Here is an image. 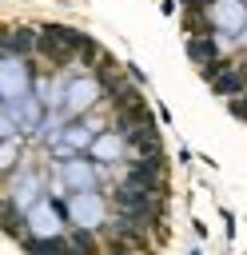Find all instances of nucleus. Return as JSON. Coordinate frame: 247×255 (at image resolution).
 I'll use <instances>...</instances> for the list:
<instances>
[{
  "label": "nucleus",
  "mask_w": 247,
  "mask_h": 255,
  "mask_svg": "<svg viewBox=\"0 0 247 255\" xmlns=\"http://www.w3.org/2000/svg\"><path fill=\"white\" fill-rule=\"evenodd\" d=\"M183 24H187V32H191V36H215V28L207 24L203 8H187V20H183Z\"/></svg>",
  "instance_id": "nucleus-7"
},
{
  "label": "nucleus",
  "mask_w": 247,
  "mask_h": 255,
  "mask_svg": "<svg viewBox=\"0 0 247 255\" xmlns=\"http://www.w3.org/2000/svg\"><path fill=\"white\" fill-rule=\"evenodd\" d=\"M211 88H215V96H227V100H235V96H243V92H247V72H243L239 64H227Z\"/></svg>",
  "instance_id": "nucleus-2"
},
{
  "label": "nucleus",
  "mask_w": 247,
  "mask_h": 255,
  "mask_svg": "<svg viewBox=\"0 0 247 255\" xmlns=\"http://www.w3.org/2000/svg\"><path fill=\"white\" fill-rule=\"evenodd\" d=\"M88 44V36L80 28H68V24H48L40 28V44L36 52H44L52 64H68L72 56H80V48Z\"/></svg>",
  "instance_id": "nucleus-1"
},
{
  "label": "nucleus",
  "mask_w": 247,
  "mask_h": 255,
  "mask_svg": "<svg viewBox=\"0 0 247 255\" xmlns=\"http://www.w3.org/2000/svg\"><path fill=\"white\" fill-rule=\"evenodd\" d=\"M20 223H24V219H20V211H16L12 203H4V231H8V235H16V239H24Z\"/></svg>",
  "instance_id": "nucleus-9"
},
{
  "label": "nucleus",
  "mask_w": 247,
  "mask_h": 255,
  "mask_svg": "<svg viewBox=\"0 0 247 255\" xmlns=\"http://www.w3.org/2000/svg\"><path fill=\"white\" fill-rule=\"evenodd\" d=\"M112 104L120 108V112H135V108H143V96H139V88L135 84H120V88H112Z\"/></svg>",
  "instance_id": "nucleus-5"
},
{
  "label": "nucleus",
  "mask_w": 247,
  "mask_h": 255,
  "mask_svg": "<svg viewBox=\"0 0 247 255\" xmlns=\"http://www.w3.org/2000/svg\"><path fill=\"white\" fill-rule=\"evenodd\" d=\"M183 4H187V8H207L211 0H183Z\"/></svg>",
  "instance_id": "nucleus-11"
},
{
  "label": "nucleus",
  "mask_w": 247,
  "mask_h": 255,
  "mask_svg": "<svg viewBox=\"0 0 247 255\" xmlns=\"http://www.w3.org/2000/svg\"><path fill=\"white\" fill-rule=\"evenodd\" d=\"M24 247L32 255H80L72 247V239H24Z\"/></svg>",
  "instance_id": "nucleus-4"
},
{
  "label": "nucleus",
  "mask_w": 247,
  "mask_h": 255,
  "mask_svg": "<svg viewBox=\"0 0 247 255\" xmlns=\"http://www.w3.org/2000/svg\"><path fill=\"white\" fill-rule=\"evenodd\" d=\"M72 247H76L80 255H100L96 235H92V231H84V227H76V231H72Z\"/></svg>",
  "instance_id": "nucleus-8"
},
{
  "label": "nucleus",
  "mask_w": 247,
  "mask_h": 255,
  "mask_svg": "<svg viewBox=\"0 0 247 255\" xmlns=\"http://www.w3.org/2000/svg\"><path fill=\"white\" fill-rule=\"evenodd\" d=\"M191 255H199V251H191Z\"/></svg>",
  "instance_id": "nucleus-12"
},
{
  "label": "nucleus",
  "mask_w": 247,
  "mask_h": 255,
  "mask_svg": "<svg viewBox=\"0 0 247 255\" xmlns=\"http://www.w3.org/2000/svg\"><path fill=\"white\" fill-rule=\"evenodd\" d=\"M187 56L203 68V64H211V60H219V52H215V44H211V36H191L187 40Z\"/></svg>",
  "instance_id": "nucleus-6"
},
{
  "label": "nucleus",
  "mask_w": 247,
  "mask_h": 255,
  "mask_svg": "<svg viewBox=\"0 0 247 255\" xmlns=\"http://www.w3.org/2000/svg\"><path fill=\"white\" fill-rule=\"evenodd\" d=\"M40 44V28H8L4 32V52L20 56V52H32Z\"/></svg>",
  "instance_id": "nucleus-3"
},
{
  "label": "nucleus",
  "mask_w": 247,
  "mask_h": 255,
  "mask_svg": "<svg viewBox=\"0 0 247 255\" xmlns=\"http://www.w3.org/2000/svg\"><path fill=\"white\" fill-rule=\"evenodd\" d=\"M100 56H104V52H100V44H96V40H92V36H88V44H84V48H80V60H84V64H96V60H100Z\"/></svg>",
  "instance_id": "nucleus-10"
}]
</instances>
